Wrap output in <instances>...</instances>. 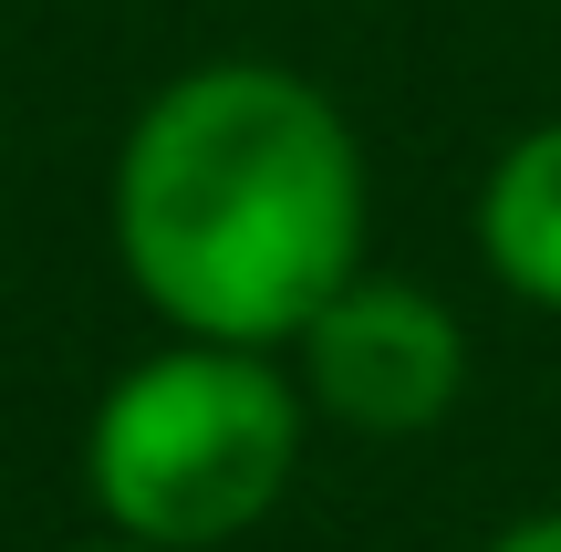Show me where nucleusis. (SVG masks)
<instances>
[{
    "label": "nucleus",
    "mask_w": 561,
    "mask_h": 552,
    "mask_svg": "<svg viewBox=\"0 0 561 552\" xmlns=\"http://www.w3.org/2000/svg\"><path fill=\"white\" fill-rule=\"evenodd\" d=\"M115 261L167 334L280 354L364 271V136L312 74L219 53L167 74L115 146Z\"/></svg>",
    "instance_id": "obj_1"
},
{
    "label": "nucleus",
    "mask_w": 561,
    "mask_h": 552,
    "mask_svg": "<svg viewBox=\"0 0 561 552\" xmlns=\"http://www.w3.org/2000/svg\"><path fill=\"white\" fill-rule=\"evenodd\" d=\"M301 438H312V407L280 354L167 334L83 417V500L125 542L219 552L280 511Z\"/></svg>",
    "instance_id": "obj_2"
},
{
    "label": "nucleus",
    "mask_w": 561,
    "mask_h": 552,
    "mask_svg": "<svg viewBox=\"0 0 561 552\" xmlns=\"http://www.w3.org/2000/svg\"><path fill=\"white\" fill-rule=\"evenodd\" d=\"M280 354L301 407L343 438H426L468 396V324L405 271H354Z\"/></svg>",
    "instance_id": "obj_3"
},
{
    "label": "nucleus",
    "mask_w": 561,
    "mask_h": 552,
    "mask_svg": "<svg viewBox=\"0 0 561 552\" xmlns=\"http://www.w3.org/2000/svg\"><path fill=\"white\" fill-rule=\"evenodd\" d=\"M468 240L500 292H520L530 313H561V115L520 125L489 157L479 199H468Z\"/></svg>",
    "instance_id": "obj_4"
},
{
    "label": "nucleus",
    "mask_w": 561,
    "mask_h": 552,
    "mask_svg": "<svg viewBox=\"0 0 561 552\" xmlns=\"http://www.w3.org/2000/svg\"><path fill=\"white\" fill-rule=\"evenodd\" d=\"M479 552H561V511H530V521H510V532H489Z\"/></svg>",
    "instance_id": "obj_5"
},
{
    "label": "nucleus",
    "mask_w": 561,
    "mask_h": 552,
    "mask_svg": "<svg viewBox=\"0 0 561 552\" xmlns=\"http://www.w3.org/2000/svg\"><path fill=\"white\" fill-rule=\"evenodd\" d=\"M73 552H157V542H125V532H104V542H73Z\"/></svg>",
    "instance_id": "obj_6"
}]
</instances>
